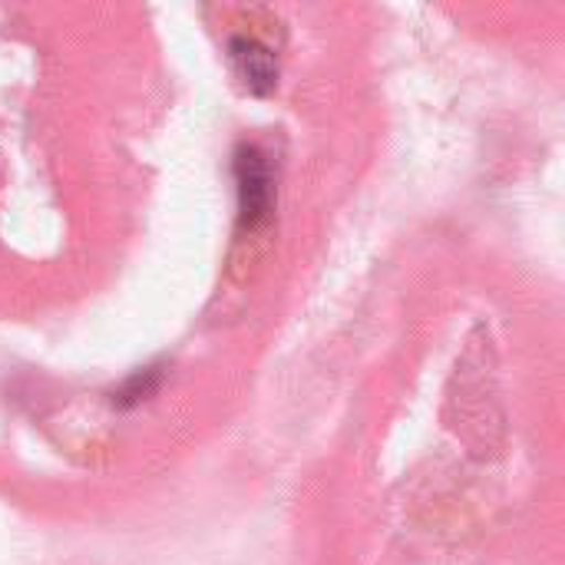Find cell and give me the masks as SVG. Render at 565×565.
Returning <instances> with one entry per match:
<instances>
[{"mask_svg": "<svg viewBox=\"0 0 565 565\" xmlns=\"http://www.w3.org/2000/svg\"><path fill=\"white\" fill-rule=\"evenodd\" d=\"M228 63L252 96H271L278 86V56L255 36L228 40Z\"/></svg>", "mask_w": 565, "mask_h": 565, "instance_id": "obj_2", "label": "cell"}, {"mask_svg": "<svg viewBox=\"0 0 565 565\" xmlns=\"http://www.w3.org/2000/svg\"><path fill=\"white\" fill-rule=\"evenodd\" d=\"M232 175L238 192V225L262 228L275 212V169L255 142H242L232 156Z\"/></svg>", "mask_w": 565, "mask_h": 565, "instance_id": "obj_1", "label": "cell"}, {"mask_svg": "<svg viewBox=\"0 0 565 565\" xmlns=\"http://www.w3.org/2000/svg\"><path fill=\"white\" fill-rule=\"evenodd\" d=\"M159 384H162V367L136 371V374H129V377L116 387L113 404H116V407H122V411H129V407H136V404L149 401V397L159 391Z\"/></svg>", "mask_w": 565, "mask_h": 565, "instance_id": "obj_3", "label": "cell"}]
</instances>
